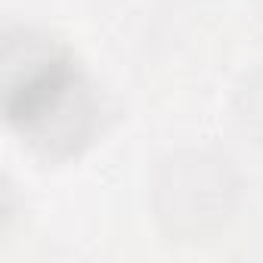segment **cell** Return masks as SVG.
<instances>
[{
	"label": "cell",
	"instance_id": "cell-1",
	"mask_svg": "<svg viewBox=\"0 0 263 263\" xmlns=\"http://www.w3.org/2000/svg\"><path fill=\"white\" fill-rule=\"evenodd\" d=\"M90 93L74 62L44 44L25 47V68L10 65L7 118L25 140L47 152H71L90 127Z\"/></svg>",
	"mask_w": 263,
	"mask_h": 263
}]
</instances>
